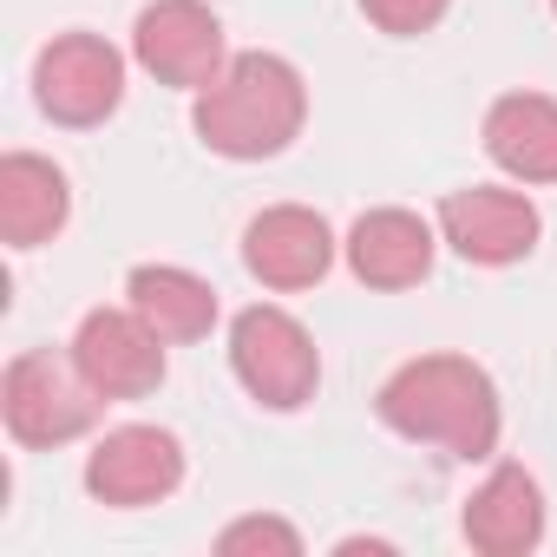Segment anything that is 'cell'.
Segmentation results:
<instances>
[{"label":"cell","instance_id":"cell-9","mask_svg":"<svg viewBox=\"0 0 557 557\" xmlns=\"http://www.w3.org/2000/svg\"><path fill=\"white\" fill-rule=\"evenodd\" d=\"M184 485V446L164 426H112L92 453H86V492L112 511H138V505H164Z\"/></svg>","mask_w":557,"mask_h":557},{"label":"cell","instance_id":"cell-17","mask_svg":"<svg viewBox=\"0 0 557 557\" xmlns=\"http://www.w3.org/2000/svg\"><path fill=\"white\" fill-rule=\"evenodd\" d=\"M446 8H453V0H361V14H368L381 34H394V40L433 34V27L446 21Z\"/></svg>","mask_w":557,"mask_h":557},{"label":"cell","instance_id":"cell-18","mask_svg":"<svg viewBox=\"0 0 557 557\" xmlns=\"http://www.w3.org/2000/svg\"><path fill=\"white\" fill-rule=\"evenodd\" d=\"M550 14H557V0H550Z\"/></svg>","mask_w":557,"mask_h":557},{"label":"cell","instance_id":"cell-5","mask_svg":"<svg viewBox=\"0 0 557 557\" xmlns=\"http://www.w3.org/2000/svg\"><path fill=\"white\" fill-rule=\"evenodd\" d=\"M34 99L53 125H106L125 99V53L106 34H53L34 60Z\"/></svg>","mask_w":557,"mask_h":557},{"label":"cell","instance_id":"cell-2","mask_svg":"<svg viewBox=\"0 0 557 557\" xmlns=\"http://www.w3.org/2000/svg\"><path fill=\"white\" fill-rule=\"evenodd\" d=\"M197 138L230 164H262L289 151L309 125V79L283 53H230V66L190 106Z\"/></svg>","mask_w":557,"mask_h":557},{"label":"cell","instance_id":"cell-15","mask_svg":"<svg viewBox=\"0 0 557 557\" xmlns=\"http://www.w3.org/2000/svg\"><path fill=\"white\" fill-rule=\"evenodd\" d=\"M125 302L164 342H203L216 329V289L203 283L197 269H177V262H138L125 275Z\"/></svg>","mask_w":557,"mask_h":557},{"label":"cell","instance_id":"cell-4","mask_svg":"<svg viewBox=\"0 0 557 557\" xmlns=\"http://www.w3.org/2000/svg\"><path fill=\"white\" fill-rule=\"evenodd\" d=\"M230 374L243 394L269 413H302L322 387V348L315 335L275 302H256L230 322Z\"/></svg>","mask_w":557,"mask_h":557},{"label":"cell","instance_id":"cell-8","mask_svg":"<svg viewBox=\"0 0 557 557\" xmlns=\"http://www.w3.org/2000/svg\"><path fill=\"white\" fill-rule=\"evenodd\" d=\"M544 216L524 190L505 184H472V190H446L440 203V243H453V256L479 262V269H511L537 249Z\"/></svg>","mask_w":557,"mask_h":557},{"label":"cell","instance_id":"cell-12","mask_svg":"<svg viewBox=\"0 0 557 557\" xmlns=\"http://www.w3.org/2000/svg\"><path fill=\"white\" fill-rule=\"evenodd\" d=\"M466 544L479 557H524L544 544V492L524 466H492L485 485L466 498V518H459Z\"/></svg>","mask_w":557,"mask_h":557},{"label":"cell","instance_id":"cell-7","mask_svg":"<svg viewBox=\"0 0 557 557\" xmlns=\"http://www.w3.org/2000/svg\"><path fill=\"white\" fill-rule=\"evenodd\" d=\"M66 348H73L79 374H86L106 400H145V394H158V381H164V348H171V342L125 302V309H86Z\"/></svg>","mask_w":557,"mask_h":557},{"label":"cell","instance_id":"cell-1","mask_svg":"<svg viewBox=\"0 0 557 557\" xmlns=\"http://www.w3.org/2000/svg\"><path fill=\"white\" fill-rule=\"evenodd\" d=\"M374 413L387 433L413 440V446H440L453 459H492L498 433H505V400L498 381L472 361V355H413L400 361L381 394Z\"/></svg>","mask_w":557,"mask_h":557},{"label":"cell","instance_id":"cell-3","mask_svg":"<svg viewBox=\"0 0 557 557\" xmlns=\"http://www.w3.org/2000/svg\"><path fill=\"white\" fill-rule=\"evenodd\" d=\"M106 407L112 400L79 374L73 348L66 355L60 348H27V355L8 361V374H0V420H8L14 446H34V453L86 440Z\"/></svg>","mask_w":557,"mask_h":557},{"label":"cell","instance_id":"cell-6","mask_svg":"<svg viewBox=\"0 0 557 557\" xmlns=\"http://www.w3.org/2000/svg\"><path fill=\"white\" fill-rule=\"evenodd\" d=\"M132 60L158 79V86H177V92H203L223 66H230V47H223V21L203 8V0H151L132 27Z\"/></svg>","mask_w":557,"mask_h":557},{"label":"cell","instance_id":"cell-10","mask_svg":"<svg viewBox=\"0 0 557 557\" xmlns=\"http://www.w3.org/2000/svg\"><path fill=\"white\" fill-rule=\"evenodd\" d=\"M243 269L262 289H315L335 269V230L309 203H269L243 230Z\"/></svg>","mask_w":557,"mask_h":557},{"label":"cell","instance_id":"cell-11","mask_svg":"<svg viewBox=\"0 0 557 557\" xmlns=\"http://www.w3.org/2000/svg\"><path fill=\"white\" fill-rule=\"evenodd\" d=\"M348 269L355 283L368 289H413L433 275V249H440V230L420 216V210H400V203H381V210H361L355 230H348Z\"/></svg>","mask_w":557,"mask_h":557},{"label":"cell","instance_id":"cell-16","mask_svg":"<svg viewBox=\"0 0 557 557\" xmlns=\"http://www.w3.org/2000/svg\"><path fill=\"white\" fill-rule=\"evenodd\" d=\"M216 550L223 557H249V550H275V557H302V531L289 518H269V511H249L236 524L216 531Z\"/></svg>","mask_w":557,"mask_h":557},{"label":"cell","instance_id":"cell-13","mask_svg":"<svg viewBox=\"0 0 557 557\" xmlns=\"http://www.w3.org/2000/svg\"><path fill=\"white\" fill-rule=\"evenodd\" d=\"M73 216V184L53 158L40 151H8L0 158V236L8 249H40L66 230Z\"/></svg>","mask_w":557,"mask_h":557},{"label":"cell","instance_id":"cell-14","mask_svg":"<svg viewBox=\"0 0 557 557\" xmlns=\"http://www.w3.org/2000/svg\"><path fill=\"white\" fill-rule=\"evenodd\" d=\"M485 158L518 184H557V99L550 92H505L485 112Z\"/></svg>","mask_w":557,"mask_h":557}]
</instances>
